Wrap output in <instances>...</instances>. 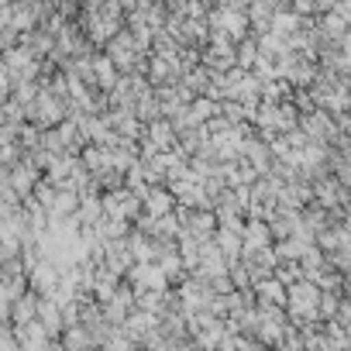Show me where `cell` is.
Masks as SVG:
<instances>
[{"mask_svg":"<svg viewBox=\"0 0 351 351\" xmlns=\"http://www.w3.org/2000/svg\"><path fill=\"white\" fill-rule=\"evenodd\" d=\"M269 238H272V234H269L265 224H248V228H245V248H248V252H255V245H258V252H265Z\"/></svg>","mask_w":351,"mask_h":351,"instance_id":"1","label":"cell"},{"mask_svg":"<svg viewBox=\"0 0 351 351\" xmlns=\"http://www.w3.org/2000/svg\"><path fill=\"white\" fill-rule=\"evenodd\" d=\"M165 207H169V197H165L162 190H155V193H148V210H152V214H162Z\"/></svg>","mask_w":351,"mask_h":351,"instance_id":"2","label":"cell"}]
</instances>
